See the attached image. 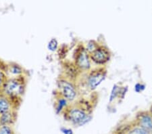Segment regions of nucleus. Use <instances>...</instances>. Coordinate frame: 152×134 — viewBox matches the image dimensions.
<instances>
[{
  "label": "nucleus",
  "instance_id": "obj_1",
  "mask_svg": "<svg viewBox=\"0 0 152 134\" xmlns=\"http://www.w3.org/2000/svg\"><path fill=\"white\" fill-rule=\"evenodd\" d=\"M68 117L71 123L79 126L87 123L91 119V116L87 111L80 106H75L71 108L68 112Z\"/></svg>",
  "mask_w": 152,
  "mask_h": 134
},
{
  "label": "nucleus",
  "instance_id": "obj_2",
  "mask_svg": "<svg viewBox=\"0 0 152 134\" xmlns=\"http://www.w3.org/2000/svg\"><path fill=\"white\" fill-rule=\"evenodd\" d=\"M107 70L104 68L95 69L91 71L87 75V84L90 90H94L105 79Z\"/></svg>",
  "mask_w": 152,
  "mask_h": 134
},
{
  "label": "nucleus",
  "instance_id": "obj_3",
  "mask_svg": "<svg viewBox=\"0 0 152 134\" xmlns=\"http://www.w3.org/2000/svg\"><path fill=\"white\" fill-rule=\"evenodd\" d=\"M58 88L61 95L68 101L75 100L77 97V92L75 85L72 83L65 79H61L58 82Z\"/></svg>",
  "mask_w": 152,
  "mask_h": 134
},
{
  "label": "nucleus",
  "instance_id": "obj_4",
  "mask_svg": "<svg viewBox=\"0 0 152 134\" xmlns=\"http://www.w3.org/2000/svg\"><path fill=\"white\" fill-rule=\"evenodd\" d=\"M4 90L6 94L11 97H17L21 96L24 92L23 83L16 79H10L4 85Z\"/></svg>",
  "mask_w": 152,
  "mask_h": 134
},
{
  "label": "nucleus",
  "instance_id": "obj_5",
  "mask_svg": "<svg viewBox=\"0 0 152 134\" xmlns=\"http://www.w3.org/2000/svg\"><path fill=\"white\" fill-rule=\"evenodd\" d=\"M90 59L97 64H104L110 60L111 53L107 48L99 45L97 48L89 53Z\"/></svg>",
  "mask_w": 152,
  "mask_h": 134
},
{
  "label": "nucleus",
  "instance_id": "obj_6",
  "mask_svg": "<svg viewBox=\"0 0 152 134\" xmlns=\"http://www.w3.org/2000/svg\"><path fill=\"white\" fill-rule=\"evenodd\" d=\"M132 124L145 129L152 133V115L148 111H142L137 114Z\"/></svg>",
  "mask_w": 152,
  "mask_h": 134
},
{
  "label": "nucleus",
  "instance_id": "obj_7",
  "mask_svg": "<svg viewBox=\"0 0 152 134\" xmlns=\"http://www.w3.org/2000/svg\"><path fill=\"white\" fill-rule=\"evenodd\" d=\"M90 57L85 48H83L78 52L76 57V64L80 70L87 71L91 69Z\"/></svg>",
  "mask_w": 152,
  "mask_h": 134
},
{
  "label": "nucleus",
  "instance_id": "obj_8",
  "mask_svg": "<svg viewBox=\"0 0 152 134\" xmlns=\"http://www.w3.org/2000/svg\"><path fill=\"white\" fill-rule=\"evenodd\" d=\"M122 134H152V133L141 127L132 124L129 127L126 129Z\"/></svg>",
  "mask_w": 152,
  "mask_h": 134
},
{
  "label": "nucleus",
  "instance_id": "obj_9",
  "mask_svg": "<svg viewBox=\"0 0 152 134\" xmlns=\"http://www.w3.org/2000/svg\"><path fill=\"white\" fill-rule=\"evenodd\" d=\"M12 104L6 97L0 96V115L12 111Z\"/></svg>",
  "mask_w": 152,
  "mask_h": 134
},
{
  "label": "nucleus",
  "instance_id": "obj_10",
  "mask_svg": "<svg viewBox=\"0 0 152 134\" xmlns=\"http://www.w3.org/2000/svg\"><path fill=\"white\" fill-rule=\"evenodd\" d=\"M14 121L12 112L2 114L0 115V123L1 125H10Z\"/></svg>",
  "mask_w": 152,
  "mask_h": 134
},
{
  "label": "nucleus",
  "instance_id": "obj_11",
  "mask_svg": "<svg viewBox=\"0 0 152 134\" xmlns=\"http://www.w3.org/2000/svg\"><path fill=\"white\" fill-rule=\"evenodd\" d=\"M67 100L65 99L64 97H63L62 96L58 99L57 106H56V112H57L58 114L59 113H60L65 106H67Z\"/></svg>",
  "mask_w": 152,
  "mask_h": 134
},
{
  "label": "nucleus",
  "instance_id": "obj_12",
  "mask_svg": "<svg viewBox=\"0 0 152 134\" xmlns=\"http://www.w3.org/2000/svg\"><path fill=\"white\" fill-rule=\"evenodd\" d=\"M0 134H15V132L10 125H1Z\"/></svg>",
  "mask_w": 152,
  "mask_h": 134
},
{
  "label": "nucleus",
  "instance_id": "obj_13",
  "mask_svg": "<svg viewBox=\"0 0 152 134\" xmlns=\"http://www.w3.org/2000/svg\"><path fill=\"white\" fill-rule=\"evenodd\" d=\"M99 45H98L95 41H90L88 43L87 48H86L85 50L88 52V53H91L92 52H94L95 49L97 48L98 47H99Z\"/></svg>",
  "mask_w": 152,
  "mask_h": 134
},
{
  "label": "nucleus",
  "instance_id": "obj_14",
  "mask_svg": "<svg viewBox=\"0 0 152 134\" xmlns=\"http://www.w3.org/2000/svg\"><path fill=\"white\" fill-rule=\"evenodd\" d=\"M58 46V41L56 40V39H51L48 43V48L49 50L51 51V52H55V51L57 50Z\"/></svg>",
  "mask_w": 152,
  "mask_h": 134
},
{
  "label": "nucleus",
  "instance_id": "obj_15",
  "mask_svg": "<svg viewBox=\"0 0 152 134\" xmlns=\"http://www.w3.org/2000/svg\"><path fill=\"white\" fill-rule=\"evenodd\" d=\"M11 72L13 73V74L18 75L23 72V70H22L21 68L18 65L15 64V65H12L11 67Z\"/></svg>",
  "mask_w": 152,
  "mask_h": 134
},
{
  "label": "nucleus",
  "instance_id": "obj_16",
  "mask_svg": "<svg viewBox=\"0 0 152 134\" xmlns=\"http://www.w3.org/2000/svg\"><path fill=\"white\" fill-rule=\"evenodd\" d=\"M5 75H4L3 72L0 70V87L4 85L5 83Z\"/></svg>",
  "mask_w": 152,
  "mask_h": 134
},
{
  "label": "nucleus",
  "instance_id": "obj_17",
  "mask_svg": "<svg viewBox=\"0 0 152 134\" xmlns=\"http://www.w3.org/2000/svg\"><path fill=\"white\" fill-rule=\"evenodd\" d=\"M61 131H62L64 134H73L72 130L68 128H65V127L61 128Z\"/></svg>",
  "mask_w": 152,
  "mask_h": 134
},
{
  "label": "nucleus",
  "instance_id": "obj_18",
  "mask_svg": "<svg viewBox=\"0 0 152 134\" xmlns=\"http://www.w3.org/2000/svg\"><path fill=\"white\" fill-rule=\"evenodd\" d=\"M149 113H150L151 115H152V104L151 105V106H150V108H149Z\"/></svg>",
  "mask_w": 152,
  "mask_h": 134
},
{
  "label": "nucleus",
  "instance_id": "obj_19",
  "mask_svg": "<svg viewBox=\"0 0 152 134\" xmlns=\"http://www.w3.org/2000/svg\"><path fill=\"white\" fill-rule=\"evenodd\" d=\"M1 123H0V127H1Z\"/></svg>",
  "mask_w": 152,
  "mask_h": 134
}]
</instances>
